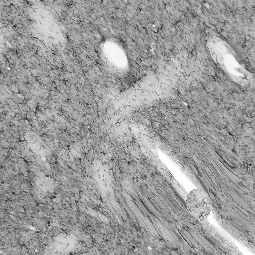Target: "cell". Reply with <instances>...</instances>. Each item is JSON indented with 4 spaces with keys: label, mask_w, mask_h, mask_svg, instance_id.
<instances>
[{
    "label": "cell",
    "mask_w": 255,
    "mask_h": 255,
    "mask_svg": "<svg viewBox=\"0 0 255 255\" xmlns=\"http://www.w3.org/2000/svg\"><path fill=\"white\" fill-rule=\"evenodd\" d=\"M186 203L190 214L198 220L206 219L211 211L209 198L204 191L199 189H193L189 193Z\"/></svg>",
    "instance_id": "obj_1"
}]
</instances>
